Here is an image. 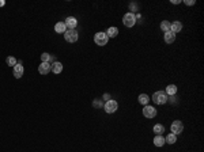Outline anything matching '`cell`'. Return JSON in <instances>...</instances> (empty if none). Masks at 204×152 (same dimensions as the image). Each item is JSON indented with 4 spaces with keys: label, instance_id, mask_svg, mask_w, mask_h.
<instances>
[{
    "label": "cell",
    "instance_id": "7c38bea8",
    "mask_svg": "<svg viewBox=\"0 0 204 152\" xmlns=\"http://www.w3.org/2000/svg\"><path fill=\"white\" fill-rule=\"evenodd\" d=\"M163 38H165V42L166 44H173L174 41H176V34L172 33V31H167V33H165Z\"/></svg>",
    "mask_w": 204,
    "mask_h": 152
},
{
    "label": "cell",
    "instance_id": "7402d4cb",
    "mask_svg": "<svg viewBox=\"0 0 204 152\" xmlns=\"http://www.w3.org/2000/svg\"><path fill=\"white\" fill-rule=\"evenodd\" d=\"M161 30L163 31V33L170 31V22L169 20H163V22H161Z\"/></svg>",
    "mask_w": 204,
    "mask_h": 152
},
{
    "label": "cell",
    "instance_id": "52a82bcc",
    "mask_svg": "<svg viewBox=\"0 0 204 152\" xmlns=\"http://www.w3.org/2000/svg\"><path fill=\"white\" fill-rule=\"evenodd\" d=\"M143 116L146 117V118H154V117L156 116V109L153 106H148V105H146L144 109H143Z\"/></svg>",
    "mask_w": 204,
    "mask_h": 152
},
{
    "label": "cell",
    "instance_id": "3957f363",
    "mask_svg": "<svg viewBox=\"0 0 204 152\" xmlns=\"http://www.w3.org/2000/svg\"><path fill=\"white\" fill-rule=\"evenodd\" d=\"M108 41H109V38H108V35H106V33H104V31L95 33V35H94V42L98 46H105L106 44H108Z\"/></svg>",
    "mask_w": 204,
    "mask_h": 152
},
{
    "label": "cell",
    "instance_id": "4316f807",
    "mask_svg": "<svg viewBox=\"0 0 204 152\" xmlns=\"http://www.w3.org/2000/svg\"><path fill=\"white\" fill-rule=\"evenodd\" d=\"M4 4H6V2H3V0H2V2H0V7H3Z\"/></svg>",
    "mask_w": 204,
    "mask_h": 152
},
{
    "label": "cell",
    "instance_id": "d4e9b609",
    "mask_svg": "<svg viewBox=\"0 0 204 152\" xmlns=\"http://www.w3.org/2000/svg\"><path fill=\"white\" fill-rule=\"evenodd\" d=\"M180 3H181L180 0H172V4H180Z\"/></svg>",
    "mask_w": 204,
    "mask_h": 152
},
{
    "label": "cell",
    "instance_id": "d6986e66",
    "mask_svg": "<svg viewBox=\"0 0 204 152\" xmlns=\"http://www.w3.org/2000/svg\"><path fill=\"white\" fill-rule=\"evenodd\" d=\"M150 99H151V98L147 95V94H140L139 98H138V101H139V103H140V105H144V106H146V105H148Z\"/></svg>",
    "mask_w": 204,
    "mask_h": 152
},
{
    "label": "cell",
    "instance_id": "9c48e42d",
    "mask_svg": "<svg viewBox=\"0 0 204 152\" xmlns=\"http://www.w3.org/2000/svg\"><path fill=\"white\" fill-rule=\"evenodd\" d=\"M51 68H52V65L49 64V62H41V64L38 65V72H40L41 75H48V73L51 72Z\"/></svg>",
    "mask_w": 204,
    "mask_h": 152
},
{
    "label": "cell",
    "instance_id": "2e32d148",
    "mask_svg": "<svg viewBox=\"0 0 204 152\" xmlns=\"http://www.w3.org/2000/svg\"><path fill=\"white\" fill-rule=\"evenodd\" d=\"M106 35H108V38H114V37H117L119 35V29L114 27V26L109 27L108 30H106Z\"/></svg>",
    "mask_w": 204,
    "mask_h": 152
},
{
    "label": "cell",
    "instance_id": "5b68a950",
    "mask_svg": "<svg viewBox=\"0 0 204 152\" xmlns=\"http://www.w3.org/2000/svg\"><path fill=\"white\" fill-rule=\"evenodd\" d=\"M104 109H105V111L108 113V114H112V113H114L119 109V103H117L116 101H113V99H109V101H106Z\"/></svg>",
    "mask_w": 204,
    "mask_h": 152
},
{
    "label": "cell",
    "instance_id": "30bf717a",
    "mask_svg": "<svg viewBox=\"0 0 204 152\" xmlns=\"http://www.w3.org/2000/svg\"><path fill=\"white\" fill-rule=\"evenodd\" d=\"M182 30V23L180 22V20H174L173 23H170V31L172 33H180V31Z\"/></svg>",
    "mask_w": 204,
    "mask_h": 152
},
{
    "label": "cell",
    "instance_id": "5bb4252c",
    "mask_svg": "<svg viewBox=\"0 0 204 152\" xmlns=\"http://www.w3.org/2000/svg\"><path fill=\"white\" fill-rule=\"evenodd\" d=\"M51 71L53 73H61V71H63V64L60 61H54L53 64H52V68H51Z\"/></svg>",
    "mask_w": 204,
    "mask_h": 152
},
{
    "label": "cell",
    "instance_id": "603a6c76",
    "mask_svg": "<svg viewBox=\"0 0 204 152\" xmlns=\"http://www.w3.org/2000/svg\"><path fill=\"white\" fill-rule=\"evenodd\" d=\"M6 62H7V65H10V67H12V68H14L15 65L18 64V62H17V59H15V57H11V56L7 57V59H6Z\"/></svg>",
    "mask_w": 204,
    "mask_h": 152
},
{
    "label": "cell",
    "instance_id": "484cf974",
    "mask_svg": "<svg viewBox=\"0 0 204 152\" xmlns=\"http://www.w3.org/2000/svg\"><path fill=\"white\" fill-rule=\"evenodd\" d=\"M109 98H110V96H109L108 94H105V95H104V99H105V101H109Z\"/></svg>",
    "mask_w": 204,
    "mask_h": 152
},
{
    "label": "cell",
    "instance_id": "ba28073f",
    "mask_svg": "<svg viewBox=\"0 0 204 152\" xmlns=\"http://www.w3.org/2000/svg\"><path fill=\"white\" fill-rule=\"evenodd\" d=\"M12 73H14V76L17 78V79H20V78L23 76V73H25V68H23V65L18 62V64L12 68Z\"/></svg>",
    "mask_w": 204,
    "mask_h": 152
},
{
    "label": "cell",
    "instance_id": "8fae6325",
    "mask_svg": "<svg viewBox=\"0 0 204 152\" xmlns=\"http://www.w3.org/2000/svg\"><path fill=\"white\" fill-rule=\"evenodd\" d=\"M64 23H65V27L67 29H75L78 25V20H76V18H74V17H68Z\"/></svg>",
    "mask_w": 204,
    "mask_h": 152
},
{
    "label": "cell",
    "instance_id": "4fadbf2b",
    "mask_svg": "<svg viewBox=\"0 0 204 152\" xmlns=\"http://www.w3.org/2000/svg\"><path fill=\"white\" fill-rule=\"evenodd\" d=\"M41 61L42 62H49V64H53L56 60H54V57L52 56V54H49V53H42L41 54Z\"/></svg>",
    "mask_w": 204,
    "mask_h": 152
},
{
    "label": "cell",
    "instance_id": "277c9868",
    "mask_svg": "<svg viewBox=\"0 0 204 152\" xmlns=\"http://www.w3.org/2000/svg\"><path fill=\"white\" fill-rule=\"evenodd\" d=\"M122 23H124V26H127V27H133L136 23V17L133 12H127V14L122 17Z\"/></svg>",
    "mask_w": 204,
    "mask_h": 152
},
{
    "label": "cell",
    "instance_id": "ac0fdd59",
    "mask_svg": "<svg viewBox=\"0 0 204 152\" xmlns=\"http://www.w3.org/2000/svg\"><path fill=\"white\" fill-rule=\"evenodd\" d=\"M165 93L167 94V95H170V96H174L177 94V86L176 84H169L166 87V91Z\"/></svg>",
    "mask_w": 204,
    "mask_h": 152
},
{
    "label": "cell",
    "instance_id": "6da1fadb",
    "mask_svg": "<svg viewBox=\"0 0 204 152\" xmlns=\"http://www.w3.org/2000/svg\"><path fill=\"white\" fill-rule=\"evenodd\" d=\"M169 101V95L165 91H156L153 94V102L156 105H163Z\"/></svg>",
    "mask_w": 204,
    "mask_h": 152
},
{
    "label": "cell",
    "instance_id": "9a60e30c",
    "mask_svg": "<svg viewBox=\"0 0 204 152\" xmlns=\"http://www.w3.org/2000/svg\"><path fill=\"white\" fill-rule=\"evenodd\" d=\"M65 30H67V27H65V23L64 22H57L56 25H54V31L59 34H64Z\"/></svg>",
    "mask_w": 204,
    "mask_h": 152
},
{
    "label": "cell",
    "instance_id": "44dd1931",
    "mask_svg": "<svg viewBox=\"0 0 204 152\" xmlns=\"http://www.w3.org/2000/svg\"><path fill=\"white\" fill-rule=\"evenodd\" d=\"M177 141V136L173 135V133H170V135H167L166 137H165V143H169V144H174Z\"/></svg>",
    "mask_w": 204,
    "mask_h": 152
},
{
    "label": "cell",
    "instance_id": "ffe728a7",
    "mask_svg": "<svg viewBox=\"0 0 204 152\" xmlns=\"http://www.w3.org/2000/svg\"><path fill=\"white\" fill-rule=\"evenodd\" d=\"M163 144H165L163 136H155V137H154V145L155 147H163Z\"/></svg>",
    "mask_w": 204,
    "mask_h": 152
},
{
    "label": "cell",
    "instance_id": "8992f818",
    "mask_svg": "<svg viewBox=\"0 0 204 152\" xmlns=\"http://www.w3.org/2000/svg\"><path fill=\"white\" fill-rule=\"evenodd\" d=\"M170 130H172V133L173 135H180V133L184 130V124H182L181 121H174L173 124H172V126H170Z\"/></svg>",
    "mask_w": 204,
    "mask_h": 152
},
{
    "label": "cell",
    "instance_id": "e0dca14e",
    "mask_svg": "<svg viewBox=\"0 0 204 152\" xmlns=\"http://www.w3.org/2000/svg\"><path fill=\"white\" fill-rule=\"evenodd\" d=\"M153 132L155 133L156 136H162L163 135V132H165V126L162 124H155L154 125V128H153Z\"/></svg>",
    "mask_w": 204,
    "mask_h": 152
},
{
    "label": "cell",
    "instance_id": "cb8c5ba5",
    "mask_svg": "<svg viewBox=\"0 0 204 152\" xmlns=\"http://www.w3.org/2000/svg\"><path fill=\"white\" fill-rule=\"evenodd\" d=\"M184 3L187 4V6H193V4H195L196 2H195V0H185Z\"/></svg>",
    "mask_w": 204,
    "mask_h": 152
},
{
    "label": "cell",
    "instance_id": "7a4b0ae2",
    "mask_svg": "<svg viewBox=\"0 0 204 152\" xmlns=\"http://www.w3.org/2000/svg\"><path fill=\"white\" fill-rule=\"evenodd\" d=\"M64 38L67 42L70 44H74L78 41V38H79V35H78V31L75 30V29H67L64 33Z\"/></svg>",
    "mask_w": 204,
    "mask_h": 152
}]
</instances>
